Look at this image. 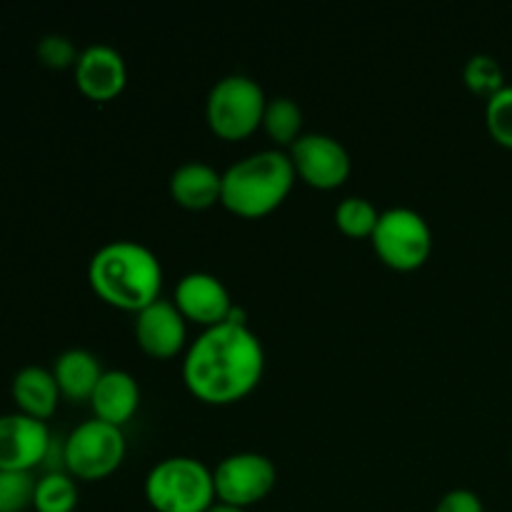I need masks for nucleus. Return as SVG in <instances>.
<instances>
[{"mask_svg":"<svg viewBox=\"0 0 512 512\" xmlns=\"http://www.w3.org/2000/svg\"><path fill=\"white\" fill-rule=\"evenodd\" d=\"M265 370L258 335L238 318L205 328L185 350L183 380L190 393L210 405H230L253 393Z\"/></svg>","mask_w":512,"mask_h":512,"instance_id":"obj_1","label":"nucleus"},{"mask_svg":"<svg viewBox=\"0 0 512 512\" xmlns=\"http://www.w3.org/2000/svg\"><path fill=\"white\" fill-rule=\"evenodd\" d=\"M88 283L108 305L138 313L160 298L163 265L158 255L138 240H110L90 258Z\"/></svg>","mask_w":512,"mask_h":512,"instance_id":"obj_2","label":"nucleus"},{"mask_svg":"<svg viewBox=\"0 0 512 512\" xmlns=\"http://www.w3.org/2000/svg\"><path fill=\"white\" fill-rule=\"evenodd\" d=\"M293 183L295 168L285 150H258L223 170L220 203L243 218H260L288 198Z\"/></svg>","mask_w":512,"mask_h":512,"instance_id":"obj_3","label":"nucleus"},{"mask_svg":"<svg viewBox=\"0 0 512 512\" xmlns=\"http://www.w3.org/2000/svg\"><path fill=\"white\" fill-rule=\"evenodd\" d=\"M145 498L158 512H208L218 500L213 470L190 455H170L145 475Z\"/></svg>","mask_w":512,"mask_h":512,"instance_id":"obj_4","label":"nucleus"},{"mask_svg":"<svg viewBox=\"0 0 512 512\" xmlns=\"http://www.w3.org/2000/svg\"><path fill=\"white\" fill-rule=\"evenodd\" d=\"M263 88L250 75H225L210 88L208 103H205V118L210 130L225 140L248 138L250 133L263 125L265 113Z\"/></svg>","mask_w":512,"mask_h":512,"instance_id":"obj_5","label":"nucleus"},{"mask_svg":"<svg viewBox=\"0 0 512 512\" xmlns=\"http://www.w3.org/2000/svg\"><path fill=\"white\" fill-rule=\"evenodd\" d=\"M370 240L378 258L395 270L420 268L433 250V230L428 220L423 218V213L405 205L380 210Z\"/></svg>","mask_w":512,"mask_h":512,"instance_id":"obj_6","label":"nucleus"},{"mask_svg":"<svg viewBox=\"0 0 512 512\" xmlns=\"http://www.w3.org/2000/svg\"><path fill=\"white\" fill-rule=\"evenodd\" d=\"M125 458V433L120 425L93 418L70 430L63 445V463L73 478L103 480Z\"/></svg>","mask_w":512,"mask_h":512,"instance_id":"obj_7","label":"nucleus"},{"mask_svg":"<svg viewBox=\"0 0 512 512\" xmlns=\"http://www.w3.org/2000/svg\"><path fill=\"white\" fill-rule=\"evenodd\" d=\"M215 498L220 503L238 505L248 510L250 505L260 503L278 483L275 463L263 453L243 450L220 460L213 468Z\"/></svg>","mask_w":512,"mask_h":512,"instance_id":"obj_8","label":"nucleus"},{"mask_svg":"<svg viewBox=\"0 0 512 512\" xmlns=\"http://www.w3.org/2000/svg\"><path fill=\"white\" fill-rule=\"evenodd\" d=\"M295 175L320 190H333L348 180L350 153L338 138L328 133H303L288 150Z\"/></svg>","mask_w":512,"mask_h":512,"instance_id":"obj_9","label":"nucleus"},{"mask_svg":"<svg viewBox=\"0 0 512 512\" xmlns=\"http://www.w3.org/2000/svg\"><path fill=\"white\" fill-rule=\"evenodd\" d=\"M173 303L178 305L185 320H193V323L203 325V328H213V325L235 318L228 285L218 275L203 273V270H195V273L183 275L178 280Z\"/></svg>","mask_w":512,"mask_h":512,"instance_id":"obj_10","label":"nucleus"},{"mask_svg":"<svg viewBox=\"0 0 512 512\" xmlns=\"http://www.w3.org/2000/svg\"><path fill=\"white\" fill-rule=\"evenodd\" d=\"M50 430L45 420L25 413L0 415V470L33 473L50 453Z\"/></svg>","mask_w":512,"mask_h":512,"instance_id":"obj_11","label":"nucleus"},{"mask_svg":"<svg viewBox=\"0 0 512 512\" xmlns=\"http://www.w3.org/2000/svg\"><path fill=\"white\" fill-rule=\"evenodd\" d=\"M188 320L173 300L158 298L135 313V338L138 345L153 358H173L185 348Z\"/></svg>","mask_w":512,"mask_h":512,"instance_id":"obj_12","label":"nucleus"},{"mask_svg":"<svg viewBox=\"0 0 512 512\" xmlns=\"http://www.w3.org/2000/svg\"><path fill=\"white\" fill-rule=\"evenodd\" d=\"M75 83L90 100H113L128 83L123 53L108 43H93L75 60Z\"/></svg>","mask_w":512,"mask_h":512,"instance_id":"obj_13","label":"nucleus"},{"mask_svg":"<svg viewBox=\"0 0 512 512\" xmlns=\"http://www.w3.org/2000/svg\"><path fill=\"white\" fill-rule=\"evenodd\" d=\"M170 195L183 208H210L223 195V173L205 160H185L170 175Z\"/></svg>","mask_w":512,"mask_h":512,"instance_id":"obj_14","label":"nucleus"},{"mask_svg":"<svg viewBox=\"0 0 512 512\" xmlns=\"http://www.w3.org/2000/svg\"><path fill=\"white\" fill-rule=\"evenodd\" d=\"M90 405L95 418L123 428V423L133 418L140 405L138 380L128 370H105L90 395Z\"/></svg>","mask_w":512,"mask_h":512,"instance_id":"obj_15","label":"nucleus"},{"mask_svg":"<svg viewBox=\"0 0 512 512\" xmlns=\"http://www.w3.org/2000/svg\"><path fill=\"white\" fill-rule=\"evenodd\" d=\"M13 400L18 405V413L48 420L55 413L60 400V388L53 370L43 368V365L20 368L13 378Z\"/></svg>","mask_w":512,"mask_h":512,"instance_id":"obj_16","label":"nucleus"},{"mask_svg":"<svg viewBox=\"0 0 512 512\" xmlns=\"http://www.w3.org/2000/svg\"><path fill=\"white\" fill-rule=\"evenodd\" d=\"M103 373L105 370L100 368L98 355L85 348L63 350L53 363V375L58 380L60 395L70 400H90Z\"/></svg>","mask_w":512,"mask_h":512,"instance_id":"obj_17","label":"nucleus"},{"mask_svg":"<svg viewBox=\"0 0 512 512\" xmlns=\"http://www.w3.org/2000/svg\"><path fill=\"white\" fill-rule=\"evenodd\" d=\"M78 505V485L73 475L50 470L35 483L33 508L38 512H75Z\"/></svg>","mask_w":512,"mask_h":512,"instance_id":"obj_18","label":"nucleus"},{"mask_svg":"<svg viewBox=\"0 0 512 512\" xmlns=\"http://www.w3.org/2000/svg\"><path fill=\"white\" fill-rule=\"evenodd\" d=\"M263 128L275 143L293 145L300 138V128H303V110L288 95H278V98H268L263 113Z\"/></svg>","mask_w":512,"mask_h":512,"instance_id":"obj_19","label":"nucleus"},{"mask_svg":"<svg viewBox=\"0 0 512 512\" xmlns=\"http://www.w3.org/2000/svg\"><path fill=\"white\" fill-rule=\"evenodd\" d=\"M378 218L380 210L375 208L373 200L363 198V195H348L335 208V225L353 238H370Z\"/></svg>","mask_w":512,"mask_h":512,"instance_id":"obj_20","label":"nucleus"},{"mask_svg":"<svg viewBox=\"0 0 512 512\" xmlns=\"http://www.w3.org/2000/svg\"><path fill=\"white\" fill-rule=\"evenodd\" d=\"M463 78L465 85H468L473 93L485 95V98H490V95H495L500 88L508 85L505 83L503 65H500V60L490 53L470 55L468 63H465L463 68Z\"/></svg>","mask_w":512,"mask_h":512,"instance_id":"obj_21","label":"nucleus"},{"mask_svg":"<svg viewBox=\"0 0 512 512\" xmlns=\"http://www.w3.org/2000/svg\"><path fill=\"white\" fill-rule=\"evenodd\" d=\"M33 473L23 470H0V512H23L33 505Z\"/></svg>","mask_w":512,"mask_h":512,"instance_id":"obj_22","label":"nucleus"},{"mask_svg":"<svg viewBox=\"0 0 512 512\" xmlns=\"http://www.w3.org/2000/svg\"><path fill=\"white\" fill-rule=\"evenodd\" d=\"M485 123L495 143L512 148V85H505L490 95L485 103Z\"/></svg>","mask_w":512,"mask_h":512,"instance_id":"obj_23","label":"nucleus"},{"mask_svg":"<svg viewBox=\"0 0 512 512\" xmlns=\"http://www.w3.org/2000/svg\"><path fill=\"white\" fill-rule=\"evenodd\" d=\"M78 55L80 53L75 50V45L65 35H45L38 43V58L48 68H68V65H75Z\"/></svg>","mask_w":512,"mask_h":512,"instance_id":"obj_24","label":"nucleus"},{"mask_svg":"<svg viewBox=\"0 0 512 512\" xmlns=\"http://www.w3.org/2000/svg\"><path fill=\"white\" fill-rule=\"evenodd\" d=\"M435 512H485L483 498L470 488H453L438 500Z\"/></svg>","mask_w":512,"mask_h":512,"instance_id":"obj_25","label":"nucleus"},{"mask_svg":"<svg viewBox=\"0 0 512 512\" xmlns=\"http://www.w3.org/2000/svg\"><path fill=\"white\" fill-rule=\"evenodd\" d=\"M208 512H248L245 508H238V505H230V503H220V500H215L213 505H210Z\"/></svg>","mask_w":512,"mask_h":512,"instance_id":"obj_26","label":"nucleus"},{"mask_svg":"<svg viewBox=\"0 0 512 512\" xmlns=\"http://www.w3.org/2000/svg\"><path fill=\"white\" fill-rule=\"evenodd\" d=\"M510 458H512V450H510Z\"/></svg>","mask_w":512,"mask_h":512,"instance_id":"obj_27","label":"nucleus"}]
</instances>
